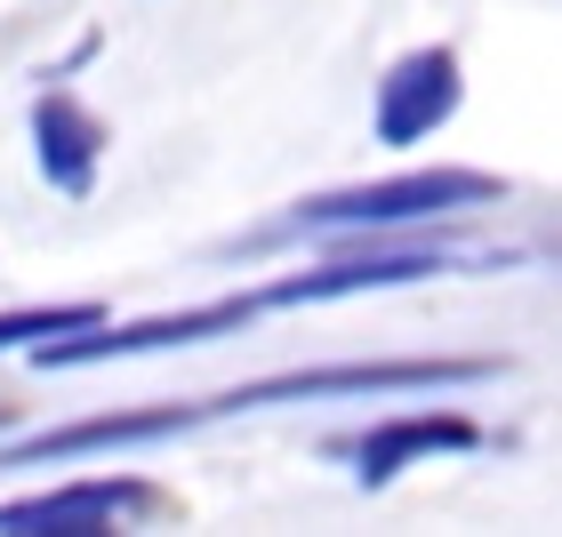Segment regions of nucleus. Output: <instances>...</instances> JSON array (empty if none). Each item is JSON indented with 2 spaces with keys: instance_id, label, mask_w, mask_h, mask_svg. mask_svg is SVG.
<instances>
[{
  "instance_id": "obj_9",
  "label": "nucleus",
  "mask_w": 562,
  "mask_h": 537,
  "mask_svg": "<svg viewBox=\"0 0 562 537\" xmlns=\"http://www.w3.org/2000/svg\"><path fill=\"white\" fill-rule=\"evenodd\" d=\"M105 145H113V129H105V121H97L72 89H41V96H33V161H41V176H48L65 201L97 193Z\"/></svg>"
},
{
  "instance_id": "obj_7",
  "label": "nucleus",
  "mask_w": 562,
  "mask_h": 537,
  "mask_svg": "<svg viewBox=\"0 0 562 537\" xmlns=\"http://www.w3.org/2000/svg\"><path fill=\"white\" fill-rule=\"evenodd\" d=\"M458 105H467V65H458L450 41H426V48L386 65V81L370 96V137L378 145H426L434 129L458 121Z\"/></svg>"
},
{
  "instance_id": "obj_6",
  "label": "nucleus",
  "mask_w": 562,
  "mask_h": 537,
  "mask_svg": "<svg viewBox=\"0 0 562 537\" xmlns=\"http://www.w3.org/2000/svg\"><path fill=\"white\" fill-rule=\"evenodd\" d=\"M193 425H217L210 393L201 401H153V409H97L72 425H41L16 449H0V466H72V457H130V449H161Z\"/></svg>"
},
{
  "instance_id": "obj_10",
  "label": "nucleus",
  "mask_w": 562,
  "mask_h": 537,
  "mask_svg": "<svg viewBox=\"0 0 562 537\" xmlns=\"http://www.w3.org/2000/svg\"><path fill=\"white\" fill-rule=\"evenodd\" d=\"M105 305L97 297H57V305H9L0 313V353H33L41 338H65V329H97Z\"/></svg>"
},
{
  "instance_id": "obj_3",
  "label": "nucleus",
  "mask_w": 562,
  "mask_h": 537,
  "mask_svg": "<svg viewBox=\"0 0 562 537\" xmlns=\"http://www.w3.org/2000/svg\"><path fill=\"white\" fill-rule=\"evenodd\" d=\"M258 321V297H210L186 313H145V321H97V329H65V338L33 345V369H105V362H137V353H186V345H217L241 338Z\"/></svg>"
},
{
  "instance_id": "obj_2",
  "label": "nucleus",
  "mask_w": 562,
  "mask_h": 537,
  "mask_svg": "<svg viewBox=\"0 0 562 537\" xmlns=\"http://www.w3.org/2000/svg\"><path fill=\"white\" fill-rule=\"evenodd\" d=\"M506 362L498 353H386V362H314V369H281L249 377L234 393H210L217 418H249V409L281 401H346V393H458V386H491Z\"/></svg>"
},
{
  "instance_id": "obj_5",
  "label": "nucleus",
  "mask_w": 562,
  "mask_h": 537,
  "mask_svg": "<svg viewBox=\"0 0 562 537\" xmlns=\"http://www.w3.org/2000/svg\"><path fill=\"white\" fill-rule=\"evenodd\" d=\"M177 514V498L145 473H89V481H65V490H33V498H9L0 505V537H105V529H130V522H161Z\"/></svg>"
},
{
  "instance_id": "obj_4",
  "label": "nucleus",
  "mask_w": 562,
  "mask_h": 537,
  "mask_svg": "<svg viewBox=\"0 0 562 537\" xmlns=\"http://www.w3.org/2000/svg\"><path fill=\"white\" fill-rule=\"evenodd\" d=\"M370 241V233H362ZM467 258L442 241H370L353 258H329V265H297L258 289V313H297V305H338V297H378V289H418V281H442Z\"/></svg>"
},
{
  "instance_id": "obj_1",
  "label": "nucleus",
  "mask_w": 562,
  "mask_h": 537,
  "mask_svg": "<svg viewBox=\"0 0 562 537\" xmlns=\"http://www.w3.org/2000/svg\"><path fill=\"white\" fill-rule=\"evenodd\" d=\"M491 201H506L491 169L434 161V169H394V176H362V185L297 201L281 233H411V225H442V217L491 209Z\"/></svg>"
},
{
  "instance_id": "obj_8",
  "label": "nucleus",
  "mask_w": 562,
  "mask_h": 537,
  "mask_svg": "<svg viewBox=\"0 0 562 537\" xmlns=\"http://www.w3.org/2000/svg\"><path fill=\"white\" fill-rule=\"evenodd\" d=\"M482 442H491V433H482L467 409H394L362 442H346V457H353V481H362V490H386V481H402L411 466H426V457H467Z\"/></svg>"
}]
</instances>
